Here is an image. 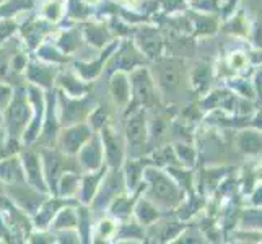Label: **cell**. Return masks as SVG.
I'll return each mask as SVG.
<instances>
[{
    "label": "cell",
    "mask_w": 262,
    "mask_h": 244,
    "mask_svg": "<svg viewBox=\"0 0 262 244\" xmlns=\"http://www.w3.org/2000/svg\"><path fill=\"white\" fill-rule=\"evenodd\" d=\"M153 181V192L163 202H174L178 201V191L169 181L161 174H151Z\"/></svg>",
    "instance_id": "1"
},
{
    "label": "cell",
    "mask_w": 262,
    "mask_h": 244,
    "mask_svg": "<svg viewBox=\"0 0 262 244\" xmlns=\"http://www.w3.org/2000/svg\"><path fill=\"white\" fill-rule=\"evenodd\" d=\"M10 122H12V125L15 124L16 127H20V125H23L25 124V121H26V106H25V103L21 101V99H16V101L13 103V106H12V111H10Z\"/></svg>",
    "instance_id": "4"
},
{
    "label": "cell",
    "mask_w": 262,
    "mask_h": 244,
    "mask_svg": "<svg viewBox=\"0 0 262 244\" xmlns=\"http://www.w3.org/2000/svg\"><path fill=\"white\" fill-rule=\"evenodd\" d=\"M239 145L245 151H257L262 148V139H259V135L254 132H246L241 135Z\"/></svg>",
    "instance_id": "3"
},
{
    "label": "cell",
    "mask_w": 262,
    "mask_h": 244,
    "mask_svg": "<svg viewBox=\"0 0 262 244\" xmlns=\"http://www.w3.org/2000/svg\"><path fill=\"white\" fill-rule=\"evenodd\" d=\"M129 140L134 147H139L143 143V139H145V129H143V121H142V116L134 117L129 124Z\"/></svg>",
    "instance_id": "2"
},
{
    "label": "cell",
    "mask_w": 262,
    "mask_h": 244,
    "mask_svg": "<svg viewBox=\"0 0 262 244\" xmlns=\"http://www.w3.org/2000/svg\"><path fill=\"white\" fill-rule=\"evenodd\" d=\"M178 70L173 67V65H169L163 70V74H161V81H163V85L166 86H174L178 83Z\"/></svg>",
    "instance_id": "5"
}]
</instances>
